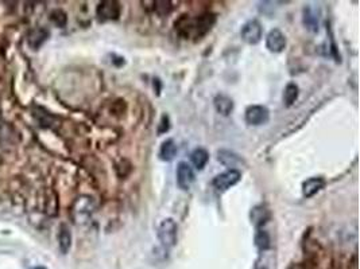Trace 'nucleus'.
Instances as JSON below:
<instances>
[{
	"instance_id": "nucleus-15",
	"label": "nucleus",
	"mask_w": 360,
	"mask_h": 269,
	"mask_svg": "<svg viewBox=\"0 0 360 269\" xmlns=\"http://www.w3.org/2000/svg\"><path fill=\"white\" fill-rule=\"evenodd\" d=\"M177 154V144L173 139H167L162 143L160 150V158L164 162H171Z\"/></svg>"
},
{
	"instance_id": "nucleus-5",
	"label": "nucleus",
	"mask_w": 360,
	"mask_h": 269,
	"mask_svg": "<svg viewBox=\"0 0 360 269\" xmlns=\"http://www.w3.org/2000/svg\"><path fill=\"white\" fill-rule=\"evenodd\" d=\"M262 35H263V29H262V25L259 23V20H256V19L249 20L241 27L240 37L245 43H259L260 39H262Z\"/></svg>"
},
{
	"instance_id": "nucleus-16",
	"label": "nucleus",
	"mask_w": 360,
	"mask_h": 269,
	"mask_svg": "<svg viewBox=\"0 0 360 269\" xmlns=\"http://www.w3.org/2000/svg\"><path fill=\"white\" fill-rule=\"evenodd\" d=\"M58 245H60L61 253L66 255L72 247V233L71 229L66 225H61L60 233H58Z\"/></svg>"
},
{
	"instance_id": "nucleus-21",
	"label": "nucleus",
	"mask_w": 360,
	"mask_h": 269,
	"mask_svg": "<svg viewBox=\"0 0 360 269\" xmlns=\"http://www.w3.org/2000/svg\"><path fill=\"white\" fill-rule=\"evenodd\" d=\"M152 4H154V10L160 16H166L173 10V4L169 0H156Z\"/></svg>"
},
{
	"instance_id": "nucleus-19",
	"label": "nucleus",
	"mask_w": 360,
	"mask_h": 269,
	"mask_svg": "<svg viewBox=\"0 0 360 269\" xmlns=\"http://www.w3.org/2000/svg\"><path fill=\"white\" fill-rule=\"evenodd\" d=\"M298 90H300L298 86L293 82L286 85L285 90H283V104H285V107H291L296 103V100L298 99V93H300Z\"/></svg>"
},
{
	"instance_id": "nucleus-4",
	"label": "nucleus",
	"mask_w": 360,
	"mask_h": 269,
	"mask_svg": "<svg viewBox=\"0 0 360 269\" xmlns=\"http://www.w3.org/2000/svg\"><path fill=\"white\" fill-rule=\"evenodd\" d=\"M122 12L120 4L115 0H104L99 3L96 8V15L99 20L107 22V20H118Z\"/></svg>"
},
{
	"instance_id": "nucleus-1",
	"label": "nucleus",
	"mask_w": 360,
	"mask_h": 269,
	"mask_svg": "<svg viewBox=\"0 0 360 269\" xmlns=\"http://www.w3.org/2000/svg\"><path fill=\"white\" fill-rule=\"evenodd\" d=\"M213 25H215L213 15H201L198 18L182 16L178 22H175V30H178V33L185 38H200L208 33Z\"/></svg>"
},
{
	"instance_id": "nucleus-6",
	"label": "nucleus",
	"mask_w": 360,
	"mask_h": 269,
	"mask_svg": "<svg viewBox=\"0 0 360 269\" xmlns=\"http://www.w3.org/2000/svg\"><path fill=\"white\" fill-rule=\"evenodd\" d=\"M245 123L250 126H263L270 118V112L263 105H251L245 109Z\"/></svg>"
},
{
	"instance_id": "nucleus-23",
	"label": "nucleus",
	"mask_w": 360,
	"mask_h": 269,
	"mask_svg": "<svg viewBox=\"0 0 360 269\" xmlns=\"http://www.w3.org/2000/svg\"><path fill=\"white\" fill-rule=\"evenodd\" d=\"M169 129H170V120H169V116H167V114H162L160 126H158V133H160V135L166 133Z\"/></svg>"
},
{
	"instance_id": "nucleus-11",
	"label": "nucleus",
	"mask_w": 360,
	"mask_h": 269,
	"mask_svg": "<svg viewBox=\"0 0 360 269\" xmlns=\"http://www.w3.org/2000/svg\"><path fill=\"white\" fill-rule=\"evenodd\" d=\"M250 219H251V224L255 228H260L270 219V211H268L267 207L262 206V205L255 206L250 211Z\"/></svg>"
},
{
	"instance_id": "nucleus-25",
	"label": "nucleus",
	"mask_w": 360,
	"mask_h": 269,
	"mask_svg": "<svg viewBox=\"0 0 360 269\" xmlns=\"http://www.w3.org/2000/svg\"><path fill=\"white\" fill-rule=\"evenodd\" d=\"M31 269H48V268H45V266H34V268Z\"/></svg>"
},
{
	"instance_id": "nucleus-10",
	"label": "nucleus",
	"mask_w": 360,
	"mask_h": 269,
	"mask_svg": "<svg viewBox=\"0 0 360 269\" xmlns=\"http://www.w3.org/2000/svg\"><path fill=\"white\" fill-rule=\"evenodd\" d=\"M325 186V181L323 178H309L302 183V194L306 198H312L317 192L321 191Z\"/></svg>"
},
{
	"instance_id": "nucleus-17",
	"label": "nucleus",
	"mask_w": 360,
	"mask_h": 269,
	"mask_svg": "<svg viewBox=\"0 0 360 269\" xmlns=\"http://www.w3.org/2000/svg\"><path fill=\"white\" fill-rule=\"evenodd\" d=\"M190 160L193 163V166L197 170H202L207 163L209 160V154L204 148H196L192 154H190Z\"/></svg>"
},
{
	"instance_id": "nucleus-3",
	"label": "nucleus",
	"mask_w": 360,
	"mask_h": 269,
	"mask_svg": "<svg viewBox=\"0 0 360 269\" xmlns=\"http://www.w3.org/2000/svg\"><path fill=\"white\" fill-rule=\"evenodd\" d=\"M95 210V202L91 197H80L73 205V218L77 224H82L89 219Z\"/></svg>"
},
{
	"instance_id": "nucleus-24",
	"label": "nucleus",
	"mask_w": 360,
	"mask_h": 269,
	"mask_svg": "<svg viewBox=\"0 0 360 269\" xmlns=\"http://www.w3.org/2000/svg\"><path fill=\"white\" fill-rule=\"evenodd\" d=\"M349 266H352V269H357V256H353L352 261L349 262Z\"/></svg>"
},
{
	"instance_id": "nucleus-7",
	"label": "nucleus",
	"mask_w": 360,
	"mask_h": 269,
	"mask_svg": "<svg viewBox=\"0 0 360 269\" xmlns=\"http://www.w3.org/2000/svg\"><path fill=\"white\" fill-rule=\"evenodd\" d=\"M241 179V173L239 170H228L223 174H219L213 179L212 184L217 188L219 191H227L228 188L234 187Z\"/></svg>"
},
{
	"instance_id": "nucleus-2",
	"label": "nucleus",
	"mask_w": 360,
	"mask_h": 269,
	"mask_svg": "<svg viewBox=\"0 0 360 269\" xmlns=\"http://www.w3.org/2000/svg\"><path fill=\"white\" fill-rule=\"evenodd\" d=\"M178 226L173 218H165L158 226V238L165 248H173L177 243Z\"/></svg>"
},
{
	"instance_id": "nucleus-8",
	"label": "nucleus",
	"mask_w": 360,
	"mask_h": 269,
	"mask_svg": "<svg viewBox=\"0 0 360 269\" xmlns=\"http://www.w3.org/2000/svg\"><path fill=\"white\" fill-rule=\"evenodd\" d=\"M175 175H177V184L182 190H189L192 187L193 182L196 181V175H194L193 168L186 162L178 163Z\"/></svg>"
},
{
	"instance_id": "nucleus-22",
	"label": "nucleus",
	"mask_w": 360,
	"mask_h": 269,
	"mask_svg": "<svg viewBox=\"0 0 360 269\" xmlns=\"http://www.w3.org/2000/svg\"><path fill=\"white\" fill-rule=\"evenodd\" d=\"M50 19H52V22L58 27H63L68 22L66 14H65L63 11H61V10H56V11H53L52 15H50Z\"/></svg>"
},
{
	"instance_id": "nucleus-20",
	"label": "nucleus",
	"mask_w": 360,
	"mask_h": 269,
	"mask_svg": "<svg viewBox=\"0 0 360 269\" xmlns=\"http://www.w3.org/2000/svg\"><path fill=\"white\" fill-rule=\"evenodd\" d=\"M255 245L259 251H267L271 247V238L266 230H258L255 234Z\"/></svg>"
},
{
	"instance_id": "nucleus-9",
	"label": "nucleus",
	"mask_w": 360,
	"mask_h": 269,
	"mask_svg": "<svg viewBox=\"0 0 360 269\" xmlns=\"http://www.w3.org/2000/svg\"><path fill=\"white\" fill-rule=\"evenodd\" d=\"M266 47L271 53H281L286 47V37L285 34L279 29L271 30L266 38Z\"/></svg>"
},
{
	"instance_id": "nucleus-12",
	"label": "nucleus",
	"mask_w": 360,
	"mask_h": 269,
	"mask_svg": "<svg viewBox=\"0 0 360 269\" xmlns=\"http://www.w3.org/2000/svg\"><path fill=\"white\" fill-rule=\"evenodd\" d=\"M217 159L223 166L230 167V170H236L235 167L243 163L240 156L238 154H235V152L230 151V150H220L217 152Z\"/></svg>"
},
{
	"instance_id": "nucleus-18",
	"label": "nucleus",
	"mask_w": 360,
	"mask_h": 269,
	"mask_svg": "<svg viewBox=\"0 0 360 269\" xmlns=\"http://www.w3.org/2000/svg\"><path fill=\"white\" fill-rule=\"evenodd\" d=\"M304 25L308 27V30L316 33L319 31V16L317 11L313 7H306L304 10Z\"/></svg>"
},
{
	"instance_id": "nucleus-26",
	"label": "nucleus",
	"mask_w": 360,
	"mask_h": 269,
	"mask_svg": "<svg viewBox=\"0 0 360 269\" xmlns=\"http://www.w3.org/2000/svg\"><path fill=\"white\" fill-rule=\"evenodd\" d=\"M258 269H267L266 266H260V268H258Z\"/></svg>"
},
{
	"instance_id": "nucleus-13",
	"label": "nucleus",
	"mask_w": 360,
	"mask_h": 269,
	"mask_svg": "<svg viewBox=\"0 0 360 269\" xmlns=\"http://www.w3.org/2000/svg\"><path fill=\"white\" fill-rule=\"evenodd\" d=\"M50 37V33H49V30L46 29H42V27H38V29H34L33 31H31L30 34H29V38H27V41H29V44H30V47L33 48H39L42 46V44L45 43L46 41H48V38Z\"/></svg>"
},
{
	"instance_id": "nucleus-14",
	"label": "nucleus",
	"mask_w": 360,
	"mask_h": 269,
	"mask_svg": "<svg viewBox=\"0 0 360 269\" xmlns=\"http://www.w3.org/2000/svg\"><path fill=\"white\" fill-rule=\"evenodd\" d=\"M213 105L217 113L223 114V116H228L231 112L234 111V101L232 99L226 94H217L213 100Z\"/></svg>"
}]
</instances>
